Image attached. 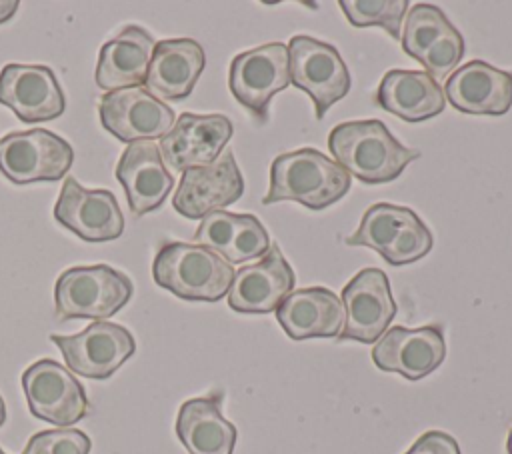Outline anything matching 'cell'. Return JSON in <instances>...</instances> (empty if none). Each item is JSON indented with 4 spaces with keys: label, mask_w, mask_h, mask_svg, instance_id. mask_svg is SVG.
Wrapping results in <instances>:
<instances>
[{
    "label": "cell",
    "mask_w": 512,
    "mask_h": 454,
    "mask_svg": "<svg viewBox=\"0 0 512 454\" xmlns=\"http://www.w3.org/2000/svg\"><path fill=\"white\" fill-rule=\"evenodd\" d=\"M288 66L290 82L312 98L318 120L350 90L348 68L340 52L328 42L306 34L292 36L288 42Z\"/></svg>",
    "instance_id": "6"
},
{
    "label": "cell",
    "mask_w": 512,
    "mask_h": 454,
    "mask_svg": "<svg viewBox=\"0 0 512 454\" xmlns=\"http://www.w3.org/2000/svg\"><path fill=\"white\" fill-rule=\"evenodd\" d=\"M204 66L206 56L196 40H160L148 64L146 90L158 100H182L194 90Z\"/></svg>",
    "instance_id": "22"
},
{
    "label": "cell",
    "mask_w": 512,
    "mask_h": 454,
    "mask_svg": "<svg viewBox=\"0 0 512 454\" xmlns=\"http://www.w3.org/2000/svg\"><path fill=\"white\" fill-rule=\"evenodd\" d=\"M0 104L26 124L54 120L66 110L54 70L42 64H6L0 70Z\"/></svg>",
    "instance_id": "16"
},
{
    "label": "cell",
    "mask_w": 512,
    "mask_h": 454,
    "mask_svg": "<svg viewBox=\"0 0 512 454\" xmlns=\"http://www.w3.org/2000/svg\"><path fill=\"white\" fill-rule=\"evenodd\" d=\"M296 276L276 244L254 264L242 266L230 284L228 306L240 314L274 312L294 290Z\"/></svg>",
    "instance_id": "18"
},
{
    "label": "cell",
    "mask_w": 512,
    "mask_h": 454,
    "mask_svg": "<svg viewBox=\"0 0 512 454\" xmlns=\"http://www.w3.org/2000/svg\"><path fill=\"white\" fill-rule=\"evenodd\" d=\"M276 320L292 340L336 338L344 328V304L328 288H300L282 300Z\"/></svg>",
    "instance_id": "23"
},
{
    "label": "cell",
    "mask_w": 512,
    "mask_h": 454,
    "mask_svg": "<svg viewBox=\"0 0 512 454\" xmlns=\"http://www.w3.org/2000/svg\"><path fill=\"white\" fill-rule=\"evenodd\" d=\"M90 438L76 428H56L36 432L22 454H88Z\"/></svg>",
    "instance_id": "29"
},
{
    "label": "cell",
    "mask_w": 512,
    "mask_h": 454,
    "mask_svg": "<svg viewBox=\"0 0 512 454\" xmlns=\"http://www.w3.org/2000/svg\"><path fill=\"white\" fill-rule=\"evenodd\" d=\"M454 26L446 18V14L434 4H416L406 12V20L402 26V50L414 58L422 60L424 54L444 38Z\"/></svg>",
    "instance_id": "27"
},
{
    "label": "cell",
    "mask_w": 512,
    "mask_h": 454,
    "mask_svg": "<svg viewBox=\"0 0 512 454\" xmlns=\"http://www.w3.org/2000/svg\"><path fill=\"white\" fill-rule=\"evenodd\" d=\"M66 366L84 378H110L136 350L134 336L120 324L96 320L72 336L52 334Z\"/></svg>",
    "instance_id": "9"
},
{
    "label": "cell",
    "mask_w": 512,
    "mask_h": 454,
    "mask_svg": "<svg viewBox=\"0 0 512 454\" xmlns=\"http://www.w3.org/2000/svg\"><path fill=\"white\" fill-rule=\"evenodd\" d=\"M344 328L340 340L376 344L396 316L388 276L380 268H364L342 290Z\"/></svg>",
    "instance_id": "11"
},
{
    "label": "cell",
    "mask_w": 512,
    "mask_h": 454,
    "mask_svg": "<svg viewBox=\"0 0 512 454\" xmlns=\"http://www.w3.org/2000/svg\"><path fill=\"white\" fill-rule=\"evenodd\" d=\"M102 126L126 144L162 138L174 126V110L142 86L102 94L98 106Z\"/></svg>",
    "instance_id": "12"
},
{
    "label": "cell",
    "mask_w": 512,
    "mask_h": 454,
    "mask_svg": "<svg viewBox=\"0 0 512 454\" xmlns=\"http://www.w3.org/2000/svg\"><path fill=\"white\" fill-rule=\"evenodd\" d=\"M222 392L186 400L176 416V436L188 454H232L236 426L222 416Z\"/></svg>",
    "instance_id": "26"
},
{
    "label": "cell",
    "mask_w": 512,
    "mask_h": 454,
    "mask_svg": "<svg viewBox=\"0 0 512 454\" xmlns=\"http://www.w3.org/2000/svg\"><path fill=\"white\" fill-rule=\"evenodd\" d=\"M350 174L314 148L284 152L272 160L270 186L264 204L292 200L310 210H322L344 198Z\"/></svg>",
    "instance_id": "2"
},
{
    "label": "cell",
    "mask_w": 512,
    "mask_h": 454,
    "mask_svg": "<svg viewBox=\"0 0 512 454\" xmlns=\"http://www.w3.org/2000/svg\"><path fill=\"white\" fill-rule=\"evenodd\" d=\"M72 160L70 144L44 128L0 138V172L14 184L56 182L70 170Z\"/></svg>",
    "instance_id": "7"
},
{
    "label": "cell",
    "mask_w": 512,
    "mask_h": 454,
    "mask_svg": "<svg viewBox=\"0 0 512 454\" xmlns=\"http://www.w3.org/2000/svg\"><path fill=\"white\" fill-rule=\"evenodd\" d=\"M404 454H460V446L454 436L440 430H430L424 432Z\"/></svg>",
    "instance_id": "31"
},
{
    "label": "cell",
    "mask_w": 512,
    "mask_h": 454,
    "mask_svg": "<svg viewBox=\"0 0 512 454\" xmlns=\"http://www.w3.org/2000/svg\"><path fill=\"white\" fill-rule=\"evenodd\" d=\"M338 6L354 28L380 26L392 38H400L402 20L408 12V0H340Z\"/></svg>",
    "instance_id": "28"
},
{
    "label": "cell",
    "mask_w": 512,
    "mask_h": 454,
    "mask_svg": "<svg viewBox=\"0 0 512 454\" xmlns=\"http://www.w3.org/2000/svg\"><path fill=\"white\" fill-rule=\"evenodd\" d=\"M58 224L86 242L116 240L124 232V216L110 190H88L76 178H66L54 204Z\"/></svg>",
    "instance_id": "14"
},
{
    "label": "cell",
    "mask_w": 512,
    "mask_h": 454,
    "mask_svg": "<svg viewBox=\"0 0 512 454\" xmlns=\"http://www.w3.org/2000/svg\"><path fill=\"white\" fill-rule=\"evenodd\" d=\"M154 46V38L144 28L134 24L124 26L118 36L100 48L94 74L98 88L112 92L142 84Z\"/></svg>",
    "instance_id": "24"
},
{
    "label": "cell",
    "mask_w": 512,
    "mask_h": 454,
    "mask_svg": "<svg viewBox=\"0 0 512 454\" xmlns=\"http://www.w3.org/2000/svg\"><path fill=\"white\" fill-rule=\"evenodd\" d=\"M0 454H6V452H4V450H2V448H0Z\"/></svg>",
    "instance_id": "35"
},
{
    "label": "cell",
    "mask_w": 512,
    "mask_h": 454,
    "mask_svg": "<svg viewBox=\"0 0 512 454\" xmlns=\"http://www.w3.org/2000/svg\"><path fill=\"white\" fill-rule=\"evenodd\" d=\"M346 244L372 248L388 264L406 266L432 250V234L410 208L378 202L364 212Z\"/></svg>",
    "instance_id": "5"
},
{
    "label": "cell",
    "mask_w": 512,
    "mask_h": 454,
    "mask_svg": "<svg viewBox=\"0 0 512 454\" xmlns=\"http://www.w3.org/2000/svg\"><path fill=\"white\" fill-rule=\"evenodd\" d=\"M132 280L108 264L72 266L54 286V306L60 320L108 318L132 298Z\"/></svg>",
    "instance_id": "4"
},
{
    "label": "cell",
    "mask_w": 512,
    "mask_h": 454,
    "mask_svg": "<svg viewBox=\"0 0 512 454\" xmlns=\"http://www.w3.org/2000/svg\"><path fill=\"white\" fill-rule=\"evenodd\" d=\"M464 54V40L456 26L440 38L420 60V64L426 68V72L438 82L446 76H450L456 70V64L460 62Z\"/></svg>",
    "instance_id": "30"
},
{
    "label": "cell",
    "mask_w": 512,
    "mask_h": 454,
    "mask_svg": "<svg viewBox=\"0 0 512 454\" xmlns=\"http://www.w3.org/2000/svg\"><path fill=\"white\" fill-rule=\"evenodd\" d=\"M244 194V178L232 150L222 152L212 164L196 166L182 172L180 184L172 198L178 214L190 220L204 218L222 210Z\"/></svg>",
    "instance_id": "13"
},
{
    "label": "cell",
    "mask_w": 512,
    "mask_h": 454,
    "mask_svg": "<svg viewBox=\"0 0 512 454\" xmlns=\"http://www.w3.org/2000/svg\"><path fill=\"white\" fill-rule=\"evenodd\" d=\"M374 98L382 110L404 122H424L446 108L444 90L426 70H388Z\"/></svg>",
    "instance_id": "25"
},
{
    "label": "cell",
    "mask_w": 512,
    "mask_h": 454,
    "mask_svg": "<svg viewBox=\"0 0 512 454\" xmlns=\"http://www.w3.org/2000/svg\"><path fill=\"white\" fill-rule=\"evenodd\" d=\"M116 178L134 216L160 208L174 186V178L166 170L160 148L154 142L128 144L116 166Z\"/></svg>",
    "instance_id": "20"
},
{
    "label": "cell",
    "mask_w": 512,
    "mask_h": 454,
    "mask_svg": "<svg viewBox=\"0 0 512 454\" xmlns=\"http://www.w3.org/2000/svg\"><path fill=\"white\" fill-rule=\"evenodd\" d=\"M194 244L212 250L228 264L262 258L270 250V238L254 214L214 210L200 220Z\"/></svg>",
    "instance_id": "21"
},
{
    "label": "cell",
    "mask_w": 512,
    "mask_h": 454,
    "mask_svg": "<svg viewBox=\"0 0 512 454\" xmlns=\"http://www.w3.org/2000/svg\"><path fill=\"white\" fill-rule=\"evenodd\" d=\"M506 450H508V454H512V424H510V428H508V438H506Z\"/></svg>",
    "instance_id": "34"
},
{
    "label": "cell",
    "mask_w": 512,
    "mask_h": 454,
    "mask_svg": "<svg viewBox=\"0 0 512 454\" xmlns=\"http://www.w3.org/2000/svg\"><path fill=\"white\" fill-rule=\"evenodd\" d=\"M446 358V342L440 326L388 328L372 348V362L384 372H396L408 380L432 374Z\"/></svg>",
    "instance_id": "17"
},
{
    "label": "cell",
    "mask_w": 512,
    "mask_h": 454,
    "mask_svg": "<svg viewBox=\"0 0 512 454\" xmlns=\"http://www.w3.org/2000/svg\"><path fill=\"white\" fill-rule=\"evenodd\" d=\"M6 422V404H4V398L0 396V426Z\"/></svg>",
    "instance_id": "33"
},
{
    "label": "cell",
    "mask_w": 512,
    "mask_h": 454,
    "mask_svg": "<svg viewBox=\"0 0 512 454\" xmlns=\"http://www.w3.org/2000/svg\"><path fill=\"white\" fill-rule=\"evenodd\" d=\"M22 390L32 416L54 426H70L88 414L84 386L60 362L42 358L22 374Z\"/></svg>",
    "instance_id": "10"
},
{
    "label": "cell",
    "mask_w": 512,
    "mask_h": 454,
    "mask_svg": "<svg viewBox=\"0 0 512 454\" xmlns=\"http://www.w3.org/2000/svg\"><path fill=\"white\" fill-rule=\"evenodd\" d=\"M288 84V46L282 42H270L240 52L230 62L228 88L258 122L268 120L272 96L282 92Z\"/></svg>",
    "instance_id": "8"
},
{
    "label": "cell",
    "mask_w": 512,
    "mask_h": 454,
    "mask_svg": "<svg viewBox=\"0 0 512 454\" xmlns=\"http://www.w3.org/2000/svg\"><path fill=\"white\" fill-rule=\"evenodd\" d=\"M18 6H20L18 0H0V24L8 22L16 14Z\"/></svg>",
    "instance_id": "32"
},
{
    "label": "cell",
    "mask_w": 512,
    "mask_h": 454,
    "mask_svg": "<svg viewBox=\"0 0 512 454\" xmlns=\"http://www.w3.org/2000/svg\"><path fill=\"white\" fill-rule=\"evenodd\" d=\"M232 122L224 114L178 116L168 134L160 138V154L172 170H188L212 164L232 138Z\"/></svg>",
    "instance_id": "15"
},
{
    "label": "cell",
    "mask_w": 512,
    "mask_h": 454,
    "mask_svg": "<svg viewBox=\"0 0 512 454\" xmlns=\"http://www.w3.org/2000/svg\"><path fill=\"white\" fill-rule=\"evenodd\" d=\"M152 276L182 300L218 302L230 290L234 270L208 248L188 242H166L154 256Z\"/></svg>",
    "instance_id": "3"
},
{
    "label": "cell",
    "mask_w": 512,
    "mask_h": 454,
    "mask_svg": "<svg viewBox=\"0 0 512 454\" xmlns=\"http://www.w3.org/2000/svg\"><path fill=\"white\" fill-rule=\"evenodd\" d=\"M328 150L334 162L362 184L392 182L420 158L416 148L400 144L380 120H350L332 128Z\"/></svg>",
    "instance_id": "1"
},
{
    "label": "cell",
    "mask_w": 512,
    "mask_h": 454,
    "mask_svg": "<svg viewBox=\"0 0 512 454\" xmlns=\"http://www.w3.org/2000/svg\"><path fill=\"white\" fill-rule=\"evenodd\" d=\"M444 94L464 114L502 116L512 106V72L484 60H470L448 76Z\"/></svg>",
    "instance_id": "19"
}]
</instances>
